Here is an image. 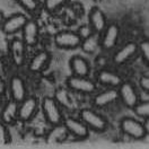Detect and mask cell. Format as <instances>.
Here are the masks:
<instances>
[{
  "instance_id": "6da1fadb",
  "label": "cell",
  "mask_w": 149,
  "mask_h": 149,
  "mask_svg": "<svg viewBox=\"0 0 149 149\" xmlns=\"http://www.w3.org/2000/svg\"><path fill=\"white\" fill-rule=\"evenodd\" d=\"M79 119L91 131L103 133L109 129V122L101 113L92 109H83L79 112Z\"/></svg>"
},
{
  "instance_id": "7a4b0ae2",
  "label": "cell",
  "mask_w": 149,
  "mask_h": 149,
  "mask_svg": "<svg viewBox=\"0 0 149 149\" xmlns=\"http://www.w3.org/2000/svg\"><path fill=\"white\" fill-rule=\"evenodd\" d=\"M41 110L45 121L51 125H56L63 122V114L61 111V106L56 103L52 96H45L41 101Z\"/></svg>"
},
{
  "instance_id": "3957f363",
  "label": "cell",
  "mask_w": 149,
  "mask_h": 149,
  "mask_svg": "<svg viewBox=\"0 0 149 149\" xmlns=\"http://www.w3.org/2000/svg\"><path fill=\"white\" fill-rule=\"evenodd\" d=\"M120 130L125 136L132 139L142 140L147 137L149 129H147L145 123L140 122L139 120L130 116H125L120 121Z\"/></svg>"
},
{
  "instance_id": "277c9868",
  "label": "cell",
  "mask_w": 149,
  "mask_h": 149,
  "mask_svg": "<svg viewBox=\"0 0 149 149\" xmlns=\"http://www.w3.org/2000/svg\"><path fill=\"white\" fill-rule=\"evenodd\" d=\"M65 86L68 89L85 95H92L97 89V84L89 77H79L71 74L67 78Z\"/></svg>"
},
{
  "instance_id": "5b68a950",
  "label": "cell",
  "mask_w": 149,
  "mask_h": 149,
  "mask_svg": "<svg viewBox=\"0 0 149 149\" xmlns=\"http://www.w3.org/2000/svg\"><path fill=\"white\" fill-rule=\"evenodd\" d=\"M81 37L74 31H60L54 35V44L62 50H74L80 47Z\"/></svg>"
},
{
  "instance_id": "8992f818",
  "label": "cell",
  "mask_w": 149,
  "mask_h": 149,
  "mask_svg": "<svg viewBox=\"0 0 149 149\" xmlns=\"http://www.w3.org/2000/svg\"><path fill=\"white\" fill-rule=\"evenodd\" d=\"M40 107V101L35 96H26L23 101L18 103V121H32Z\"/></svg>"
},
{
  "instance_id": "52a82bcc",
  "label": "cell",
  "mask_w": 149,
  "mask_h": 149,
  "mask_svg": "<svg viewBox=\"0 0 149 149\" xmlns=\"http://www.w3.org/2000/svg\"><path fill=\"white\" fill-rule=\"evenodd\" d=\"M9 56L13 63L20 68L27 61V47L22 38L14 37L9 42Z\"/></svg>"
},
{
  "instance_id": "ba28073f",
  "label": "cell",
  "mask_w": 149,
  "mask_h": 149,
  "mask_svg": "<svg viewBox=\"0 0 149 149\" xmlns=\"http://www.w3.org/2000/svg\"><path fill=\"white\" fill-rule=\"evenodd\" d=\"M118 93H119V98L124 104V106L130 110L140 101L138 91L131 81L123 80L118 87Z\"/></svg>"
},
{
  "instance_id": "9c48e42d",
  "label": "cell",
  "mask_w": 149,
  "mask_h": 149,
  "mask_svg": "<svg viewBox=\"0 0 149 149\" xmlns=\"http://www.w3.org/2000/svg\"><path fill=\"white\" fill-rule=\"evenodd\" d=\"M27 19L28 18L26 15L20 14V13H15L10 15L9 17H5L0 28L2 33L6 35H15L19 32H22Z\"/></svg>"
},
{
  "instance_id": "30bf717a",
  "label": "cell",
  "mask_w": 149,
  "mask_h": 149,
  "mask_svg": "<svg viewBox=\"0 0 149 149\" xmlns=\"http://www.w3.org/2000/svg\"><path fill=\"white\" fill-rule=\"evenodd\" d=\"M121 33V28L116 23H111L107 24L106 27L101 34V44L100 47H102L104 51H110L116 47L119 37Z\"/></svg>"
},
{
  "instance_id": "8fae6325",
  "label": "cell",
  "mask_w": 149,
  "mask_h": 149,
  "mask_svg": "<svg viewBox=\"0 0 149 149\" xmlns=\"http://www.w3.org/2000/svg\"><path fill=\"white\" fill-rule=\"evenodd\" d=\"M138 53V43L136 42H128L118 51L114 52L112 56L113 63L116 65H122L131 61Z\"/></svg>"
},
{
  "instance_id": "7c38bea8",
  "label": "cell",
  "mask_w": 149,
  "mask_h": 149,
  "mask_svg": "<svg viewBox=\"0 0 149 149\" xmlns=\"http://www.w3.org/2000/svg\"><path fill=\"white\" fill-rule=\"evenodd\" d=\"M22 40L27 47H34L40 41V26L36 20L27 19L22 29Z\"/></svg>"
},
{
  "instance_id": "4fadbf2b",
  "label": "cell",
  "mask_w": 149,
  "mask_h": 149,
  "mask_svg": "<svg viewBox=\"0 0 149 149\" xmlns=\"http://www.w3.org/2000/svg\"><path fill=\"white\" fill-rule=\"evenodd\" d=\"M65 129L69 134L77 139L85 140L89 137L91 130L87 128V125L80 119H74V118H65L63 119V122Z\"/></svg>"
},
{
  "instance_id": "5bb4252c",
  "label": "cell",
  "mask_w": 149,
  "mask_h": 149,
  "mask_svg": "<svg viewBox=\"0 0 149 149\" xmlns=\"http://www.w3.org/2000/svg\"><path fill=\"white\" fill-rule=\"evenodd\" d=\"M52 54L47 50H41L35 53L28 62V70L33 74H41L45 71L51 63Z\"/></svg>"
},
{
  "instance_id": "9a60e30c",
  "label": "cell",
  "mask_w": 149,
  "mask_h": 149,
  "mask_svg": "<svg viewBox=\"0 0 149 149\" xmlns=\"http://www.w3.org/2000/svg\"><path fill=\"white\" fill-rule=\"evenodd\" d=\"M8 91H9V94L11 96V100L17 103L23 101L28 95L26 83L19 74L11 76L9 84H8Z\"/></svg>"
},
{
  "instance_id": "2e32d148",
  "label": "cell",
  "mask_w": 149,
  "mask_h": 149,
  "mask_svg": "<svg viewBox=\"0 0 149 149\" xmlns=\"http://www.w3.org/2000/svg\"><path fill=\"white\" fill-rule=\"evenodd\" d=\"M88 25L92 28L94 33L102 34L104 28L107 25V18L101 8L98 7H92L88 13Z\"/></svg>"
},
{
  "instance_id": "e0dca14e",
  "label": "cell",
  "mask_w": 149,
  "mask_h": 149,
  "mask_svg": "<svg viewBox=\"0 0 149 149\" xmlns=\"http://www.w3.org/2000/svg\"><path fill=\"white\" fill-rule=\"evenodd\" d=\"M118 100H119L118 88L107 87L106 89L97 93L94 96L93 104L98 109H104V107L110 106L113 103H115Z\"/></svg>"
},
{
  "instance_id": "ac0fdd59",
  "label": "cell",
  "mask_w": 149,
  "mask_h": 149,
  "mask_svg": "<svg viewBox=\"0 0 149 149\" xmlns=\"http://www.w3.org/2000/svg\"><path fill=\"white\" fill-rule=\"evenodd\" d=\"M96 80H97V84L105 87H113V88H118L119 85L123 81L120 74L109 69H101L96 74Z\"/></svg>"
},
{
  "instance_id": "d6986e66",
  "label": "cell",
  "mask_w": 149,
  "mask_h": 149,
  "mask_svg": "<svg viewBox=\"0 0 149 149\" xmlns=\"http://www.w3.org/2000/svg\"><path fill=\"white\" fill-rule=\"evenodd\" d=\"M69 67L71 74L79 77H89L91 74V65L89 62L81 56H71L69 61Z\"/></svg>"
},
{
  "instance_id": "ffe728a7",
  "label": "cell",
  "mask_w": 149,
  "mask_h": 149,
  "mask_svg": "<svg viewBox=\"0 0 149 149\" xmlns=\"http://www.w3.org/2000/svg\"><path fill=\"white\" fill-rule=\"evenodd\" d=\"M0 121L6 123L7 125L15 124L18 121V103L13 100L6 103L0 114Z\"/></svg>"
},
{
  "instance_id": "44dd1931",
  "label": "cell",
  "mask_w": 149,
  "mask_h": 149,
  "mask_svg": "<svg viewBox=\"0 0 149 149\" xmlns=\"http://www.w3.org/2000/svg\"><path fill=\"white\" fill-rule=\"evenodd\" d=\"M69 133L65 129V124L60 123L56 125H52L51 130L49 131L47 136V143H61L68 138Z\"/></svg>"
},
{
  "instance_id": "7402d4cb",
  "label": "cell",
  "mask_w": 149,
  "mask_h": 149,
  "mask_svg": "<svg viewBox=\"0 0 149 149\" xmlns=\"http://www.w3.org/2000/svg\"><path fill=\"white\" fill-rule=\"evenodd\" d=\"M100 44H101V35L93 33L89 36L85 37V38L81 40V43H80L79 47L83 49V51L85 53L93 54V53H95V51L100 47Z\"/></svg>"
},
{
  "instance_id": "603a6c76",
  "label": "cell",
  "mask_w": 149,
  "mask_h": 149,
  "mask_svg": "<svg viewBox=\"0 0 149 149\" xmlns=\"http://www.w3.org/2000/svg\"><path fill=\"white\" fill-rule=\"evenodd\" d=\"M53 98L56 100V103H58L60 106H62V107H65V109H71V106H72V98H71V96L69 95L68 91H67L65 88H63V87L56 89Z\"/></svg>"
},
{
  "instance_id": "cb8c5ba5",
  "label": "cell",
  "mask_w": 149,
  "mask_h": 149,
  "mask_svg": "<svg viewBox=\"0 0 149 149\" xmlns=\"http://www.w3.org/2000/svg\"><path fill=\"white\" fill-rule=\"evenodd\" d=\"M133 113L142 120L149 119V102L147 101H139L132 109Z\"/></svg>"
},
{
  "instance_id": "d4e9b609",
  "label": "cell",
  "mask_w": 149,
  "mask_h": 149,
  "mask_svg": "<svg viewBox=\"0 0 149 149\" xmlns=\"http://www.w3.org/2000/svg\"><path fill=\"white\" fill-rule=\"evenodd\" d=\"M69 0H44L43 7L49 14H54L58 10H60L62 7H65Z\"/></svg>"
},
{
  "instance_id": "484cf974",
  "label": "cell",
  "mask_w": 149,
  "mask_h": 149,
  "mask_svg": "<svg viewBox=\"0 0 149 149\" xmlns=\"http://www.w3.org/2000/svg\"><path fill=\"white\" fill-rule=\"evenodd\" d=\"M16 1L23 9L29 14L36 13L41 6L40 0H16Z\"/></svg>"
},
{
  "instance_id": "4316f807",
  "label": "cell",
  "mask_w": 149,
  "mask_h": 149,
  "mask_svg": "<svg viewBox=\"0 0 149 149\" xmlns=\"http://www.w3.org/2000/svg\"><path fill=\"white\" fill-rule=\"evenodd\" d=\"M11 142V134L8 125L0 121V145H9Z\"/></svg>"
},
{
  "instance_id": "83f0119b",
  "label": "cell",
  "mask_w": 149,
  "mask_h": 149,
  "mask_svg": "<svg viewBox=\"0 0 149 149\" xmlns=\"http://www.w3.org/2000/svg\"><path fill=\"white\" fill-rule=\"evenodd\" d=\"M138 52H139L141 56L143 58V60L148 63L149 61V41L145 40L141 43H138Z\"/></svg>"
},
{
  "instance_id": "f1b7e54d",
  "label": "cell",
  "mask_w": 149,
  "mask_h": 149,
  "mask_svg": "<svg viewBox=\"0 0 149 149\" xmlns=\"http://www.w3.org/2000/svg\"><path fill=\"white\" fill-rule=\"evenodd\" d=\"M140 88L145 92V93H149V77L148 76H142L139 80Z\"/></svg>"
},
{
  "instance_id": "f546056e",
  "label": "cell",
  "mask_w": 149,
  "mask_h": 149,
  "mask_svg": "<svg viewBox=\"0 0 149 149\" xmlns=\"http://www.w3.org/2000/svg\"><path fill=\"white\" fill-rule=\"evenodd\" d=\"M3 19H5V15H3V13L0 10V26H1L2 22H3Z\"/></svg>"
}]
</instances>
